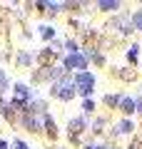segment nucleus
Wrapping results in <instances>:
<instances>
[{"instance_id":"13","label":"nucleus","mask_w":142,"mask_h":149,"mask_svg":"<svg viewBox=\"0 0 142 149\" xmlns=\"http://www.w3.org/2000/svg\"><path fill=\"white\" fill-rule=\"evenodd\" d=\"M82 109H85V112H90V109H92V102H90V100H85V104H82Z\"/></svg>"},{"instance_id":"10","label":"nucleus","mask_w":142,"mask_h":149,"mask_svg":"<svg viewBox=\"0 0 142 149\" xmlns=\"http://www.w3.org/2000/svg\"><path fill=\"white\" fill-rule=\"evenodd\" d=\"M40 30H42V37H53V35H55L53 27H40Z\"/></svg>"},{"instance_id":"15","label":"nucleus","mask_w":142,"mask_h":149,"mask_svg":"<svg viewBox=\"0 0 142 149\" xmlns=\"http://www.w3.org/2000/svg\"><path fill=\"white\" fill-rule=\"evenodd\" d=\"M0 149H8V144H5V142H0Z\"/></svg>"},{"instance_id":"7","label":"nucleus","mask_w":142,"mask_h":149,"mask_svg":"<svg viewBox=\"0 0 142 149\" xmlns=\"http://www.w3.org/2000/svg\"><path fill=\"white\" fill-rule=\"evenodd\" d=\"M70 124H72V132H75V134H80V132H82V127H85V122H82V119H72Z\"/></svg>"},{"instance_id":"3","label":"nucleus","mask_w":142,"mask_h":149,"mask_svg":"<svg viewBox=\"0 0 142 149\" xmlns=\"http://www.w3.org/2000/svg\"><path fill=\"white\" fill-rule=\"evenodd\" d=\"M27 100H30V90H27L25 85H15V100H13V104L22 107Z\"/></svg>"},{"instance_id":"9","label":"nucleus","mask_w":142,"mask_h":149,"mask_svg":"<svg viewBox=\"0 0 142 149\" xmlns=\"http://www.w3.org/2000/svg\"><path fill=\"white\" fill-rule=\"evenodd\" d=\"M8 90V80H5V74H3V70H0V92H5Z\"/></svg>"},{"instance_id":"14","label":"nucleus","mask_w":142,"mask_h":149,"mask_svg":"<svg viewBox=\"0 0 142 149\" xmlns=\"http://www.w3.org/2000/svg\"><path fill=\"white\" fill-rule=\"evenodd\" d=\"M15 149H27V147H25V142H20V139H18V142H15Z\"/></svg>"},{"instance_id":"2","label":"nucleus","mask_w":142,"mask_h":149,"mask_svg":"<svg viewBox=\"0 0 142 149\" xmlns=\"http://www.w3.org/2000/svg\"><path fill=\"white\" fill-rule=\"evenodd\" d=\"M53 95L60 97V100H70V97L75 95V85L70 80H63V82H58V85L53 87Z\"/></svg>"},{"instance_id":"6","label":"nucleus","mask_w":142,"mask_h":149,"mask_svg":"<svg viewBox=\"0 0 142 149\" xmlns=\"http://www.w3.org/2000/svg\"><path fill=\"white\" fill-rule=\"evenodd\" d=\"M100 8H102V10H117V8H120V3H115V0H112V3L102 0V3H100Z\"/></svg>"},{"instance_id":"8","label":"nucleus","mask_w":142,"mask_h":149,"mask_svg":"<svg viewBox=\"0 0 142 149\" xmlns=\"http://www.w3.org/2000/svg\"><path fill=\"white\" fill-rule=\"evenodd\" d=\"M117 132H132V122H120V129H117Z\"/></svg>"},{"instance_id":"1","label":"nucleus","mask_w":142,"mask_h":149,"mask_svg":"<svg viewBox=\"0 0 142 149\" xmlns=\"http://www.w3.org/2000/svg\"><path fill=\"white\" fill-rule=\"evenodd\" d=\"M75 87H77V92H82V95H90L95 87V77L90 72H80L77 77H75Z\"/></svg>"},{"instance_id":"4","label":"nucleus","mask_w":142,"mask_h":149,"mask_svg":"<svg viewBox=\"0 0 142 149\" xmlns=\"http://www.w3.org/2000/svg\"><path fill=\"white\" fill-rule=\"evenodd\" d=\"M85 65H87V60L82 57V55H67V60H65V67H75V70H85Z\"/></svg>"},{"instance_id":"5","label":"nucleus","mask_w":142,"mask_h":149,"mask_svg":"<svg viewBox=\"0 0 142 149\" xmlns=\"http://www.w3.org/2000/svg\"><path fill=\"white\" fill-rule=\"evenodd\" d=\"M122 112H135V100H122Z\"/></svg>"},{"instance_id":"12","label":"nucleus","mask_w":142,"mask_h":149,"mask_svg":"<svg viewBox=\"0 0 142 149\" xmlns=\"http://www.w3.org/2000/svg\"><path fill=\"white\" fill-rule=\"evenodd\" d=\"M105 102H107V104H112V107H115L117 102H120V97H110V95H107V97H105Z\"/></svg>"},{"instance_id":"11","label":"nucleus","mask_w":142,"mask_h":149,"mask_svg":"<svg viewBox=\"0 0 142 149\" xmlns=\"http://www.w3.org/2000/svg\"><path fill=\"white\" fill-rule=\"evenodd\" d=\"M132 22H135V25H137V27H140V30H142V13H137V15L132 17Z\"/></svg>"},{"instance_id":"16","label":"nucleus","mask_w":142,"mask_h":149,"mask_svg":"<svg viewBox=\"0 0 142 149\" xmlns=\"http://www.w3.org/2000/svg\"><path fill=\"white\" fill-rule=\"evenodd\" d=\"M85 149H102V147H85Z\"/></svg>"}]
</instances>
